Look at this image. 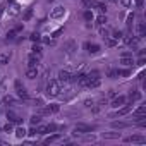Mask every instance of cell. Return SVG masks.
Returning a JSON list of instances; mask_svg holds the SVG:
<instances>
[{"instance_id":"17","label":"cell","mask_w":146,"mask_h":146,"mask_svg":"<svg viewBox=\"0 0 146 146\" xmlns=\"http://www.w3.org/2000/svg\"><path fill=\"white\" fill-rule=\"evenodd\" d=\"M103 137L105 139H119L120 132H103Z\"/></svg>"},{"instance_id":"37","label":"cell","mask_w":146,"mask_h":146,"mask_svg":"<svg viewBox=\"0 0 146 146\" xmlns=\"http://www.w3.org/2000/svg\"><path fill=\"white\" fill-rule=\"evenodd\" d=\"M4 131H5V132H11V131H12V122H7V124L4 125Z\"/></svg>"},{"instance_id":"13","label":"cell","mask_w":146,"mask_h":146,"mask_svg":"<svg viewBox=\"0 0 146 146\" xmlns=\"http://www.w3.org/2000/svg\"><path fill=\"white\" fill-rule=\"evenodd\" d=\"M58 79L62 81V83H67V81H70V74L67 70H60L58 72Z\"/></svg>"},{"instance_id":"32","label":"cell","mask_w":146,"mask_h":146,"mask_svg":"<svg viewBox=\"0 0 146 146\" xmlns=\"http://www.w3.org/2000/svg\"><path fill=\"white\" fill-rule=\"evenodd\" d=\"M132 21H134V14H129L127 16V26H129V29H132Z\"/></svg>"},{"instance_id":"14","label":"cell","mask_w":146,"mask_h":146,"mask_svg":"<svg viewBox=\"0 0 146 146\" xmlns=\"http://www.w3.org/2000/svg\"><path fill=\"white\" fill-rule=\"evenodd\" d=\"M86 86H88V88H98V86H100V78H91V79H88Z\"/></svg>"},{"instance_id":"34","label":"cell","mask_w":146,"mask_h":146,"mask_svg":"<svg viewBox=\"0 0 146 146\" xmlns=\"http://www.w3.org/2000/svg\"><path fill=\"white\" fill-rule=\"evenodd\" d=\"M96 7H98V11H100L102 14H105V12H107V5H103V4H96Z\"/></svg>"},{"instance_id":"24","label":"cell","mask_w":146,"mask_h":146,"mask_svg":"<svg viewBox=\"0 0 146 146\" xmlns=\"http://www.w3.org/2000/svg\"><path fill=\"white\" fill-rule=\"evenodd\" d=\"M31 50H33L31 53H35V55L41 57V46H40V45H33V48H31Z\"/></svg>"},{"instance_id":"46","label":"cell","mask_w":146,"mask_h":146,"mask_svg":"<svg viewBox=\"0 0 146 146\" xmlns=\"http://www.w3.org/2000/svg\"><path fill=\"white\" fill-rule=\"evenodd\" d=\"M83 2H84V5H90V4L93 2V0H83Z\"/></svg>"},{"instance_id":"7","label":"cell","mask_w":146,"mask_h":146,"mask_svg":"<svg viewBox=\"0 0 146 146\" xmlns=\"http://www.w3.org/2000/svg\"><path fill=\"white\" fill-rule=\"evenodd\" d=\"M38 64H40V57L35 55V53H31V55L28 57V65H29V67H38Z\"/></svg>"},{"instance_id":"1","label":"cell","mask_w":146,"mask_h":146,"mask_svg":"<svg viewBox=\"0 0 146 146\" xmlns=\"http://www.w3.org/2000/svg\"><path fill=\"white\" fill-rule=\"evenodd\" d=\"M46 95L50 98H55L60 95V86H58V81H50L48 86H46Z\"/></svg>"},{"instance_id":"22","label":"cell","mask_w":146,"mask_h":146,"mask_svg":"<svg viewBox=\"0 0 146 146\" xmlns=\"http://www.w3.org/2000/svg\"><path fill=\"white\" fill-rule=\"evenodd\" d=\"M9 60H11V55H7V53H2V55H0V64H2V65H5Z\"/></svg>"},{"instance_id":"44","label":"cell","mask_w":146,"mask_h":146,"mask_svg":"<svg viewBox=\"0 0 146 146\" xmlns=\"http://www.w3.org/2000/svg\"><path fill=\"white\" fill-rule=\"evenodd\" d=\"M84 105H86V107H91V105H93V100H86Z\"/></svg>"},{"instance_id":"4","label":"cell","mask_w":146,"mask_h":146,"mask_svg":"<svg viewBox=\"0 0 146 146\" xmlns=\"http://www.w3.org/2000/svg\"><path fill=\"white\" fill-rule=\"evenodd\" d=\"M91 131H93V127H90V125H86V124H78V125L74 127V136L83 134V132H91Z\"/></svg>"},{"instance_id":"26","label":"cell","mask_w":146,"mask_h":146,"mask_svg":"<svg viewBox=\"0 0 146 146\" xmlns=\"http://www.w3.org/2000/svg\"><path fill=\"white\" fill-rule=\"evenodd\" d=\"M36 132L38 134H46L48 132V125H38L36 127Z\"/></svg>"},{"instance_id":"12","label":"cell","mask_w":146,"mask_h":146,"mask_svg":"<svg viewBox=\"0 0 146 146\" xmlns=\"http://www.w3.org/2000/svg\"><path fill=\"white\" fill-rule=\"evenodd\" d=\"M131 110H132V102H131L129 105H125V107H122V108H120V110H119V112H117L115 115H120V117H122V115H127V113H129Z\"/></svg>"},{"instance_id":"10","label":"cell","mask_w":146,"mask_h":146,"mask_svg":"<svg viewBox=\"0 0 146 146\" xmlns=\"http://www.w3.org/2000/svg\"><path fill=\"white\" fill-rule=\"evenodd\" d=\"M120 64H124V65L131 67V65H134V60H132V57H131V55H122V58H120Z\"/></svg>"},{"instance_id":"35","label":"cell","mask_w":146,"mask_h":146,"mask_svg":"<svg viewBox=\"0 0 146 146\" xmlns=\"http://www.w3.org/2000/svg\"><path fill=\"white\" fill-rule=\"evenodd\" d=\"M31 16H33V9H28V11H26V14H24V21L31 19Z\"/></svg>"},{"instance_id":"43","label":"cell","mask_w":146,"mask_h":146,"mask_svg":"<svg viewBox=\"0 0 146 146\" xmlns=\"http://www.w3.org/2000/svg\"><path fill=\"white\" fill-rule=\"evenodd\" d=\"M136 5H137V9H143V0H136Z\"/></svg>"},{"instance_id":"40","label":"cell","mask_w":146,"mask_h":146,"mask_svg":"<svg viewBox=\"0 0 146 146\" xmlns=\"http://www.w3.org/2000/svg\"><path fill=\"white\" fill-rule=\"evenodd\" d=\"M14 36H16V29H14V31H9V33H7V40H14Z\"/></svg>"},{"instance_id":"39","label":"cell","mask_w":146,"mask_h":146,"mask_svg":"<svg viewBox=\"0 0 146 146\" xmlns=\"http://www.w3.org/2000/svg\"><path fill=\"white\" fill-rule=\"evenodd\" d=\"M107 43H108V46H115V45H117V40H115V38H108Z\"/></svg>"},{"instance_id":"47","label":"cell","mask_w":146,"mask_h":146,"mask_svg":"<svg viewBox=\"0 0 146 146\" xmlns=\"http://www.w3.org/2000/svg\"><path fill=\"white\" fill-rule=\"evenodd\" d=\"M9 2H16V0H9Z\"/></svg>"},{"instance_id":"5","label":"cell","mask_w":146,"mask_h":146,"mask_svg":"<svg viewBox=\"0 0 146 146\" xmlns=\"http://www.w3.org/2000/svg\"><path fill=\"white\" fill-rule=\"evenodd\" d=\"M125 96H122V95H119V96H113V100H112V107L113 108H119V107H122V105H125Z\"/></svg>"},{"instance_id":"9","label":"cell","mask_w":146,"mask_h":146,"mask_svg":"<svg viewBox=\"0 0 146 146\" xmlns=\"http://www.w3.org/2000/svg\"><path fill=\"white\" fill-rule=\"evenodd\" d=\"M84 48H88L90 53H98L100 52V45H96V43H84Z\"/></svg>"},{"instance_id":"3","label":"cell","mask_w":146,"mask_h":146,"mask_svg":"<svg viewBox=\"0 0 146 146\" xmlns=\"http://www.w3.org/2000/svg\"><path fill=\"white\" fill-rule=\"evenodd\" d=\"M7 120L12 122V124H23V117L17 115V113L12 112V110H7Z\"/></svg>"},{"instance_id":"33","label":"cell","mask_w":146,"mask_h":146,"mask_svg":"<svg viewBox=\"0 0 146 146\" xmlns=\"http://www.w3.org/2000/svg\"><path fill=\"white\" fill-rule=\"evenodd\" d=\"M84 19H86V21H93V12H91V11H86V12H84Z\"/></svg>"},{"instance_id":"20","label":"cell","mask_w":146,"mask_h":146,"mask_svg":"<svg viewBox=\"0 0 146 146\" xmlns=\"http://www.w3.org/2000/svg\"><path fill=\"white\" fill-rule=\"evenodd\" d=\"M58 139H60V134H53V136H48V137L45 139V143L50 144V143H55V141H58Z\"/></svg>"},{"instance_id":"38","label":"cell","mask_w":146,"mask_h":146,"mask_svg":"<svg viewBox=\"0 0 146 146\" xmlns=\"http://www.w3.org/2000/svg\"><path fill=\"white\" fill-rule=\"evenodd\" d=\"M120 4H122L124 7H131V4H132V0H120Z\"/></svg>"},{"instance_id":"30","label":"cell","mask_w":146,"mask_h":146,"mask_svg":"<svg viewBox=\"0 0 146 146\" xmlns=\"http://www.w3.org/2000/svg\"><path fill=\"white\" fill-rule=\"evenodd\" d=\"M29 120H31V124H33V125H36V124H40V120H41V117H40V115H33V117H31Z\"/></svg>"},{"instance_id":"42","label":"cell","mask_w":146,"mask_h":146,"mask_svg":"<svg viewBox=\"0 0 146 146\" xmlns=\"http://www.w3.org/2000/svg\"><path fill=\"white\" fill-rule=\"evenodd\" d=\"M28 134H29V136H36V134H38V132H36V129H35V127H33V129H31V131H28Z\"/></svg>"},{"instance_id":"21","label":"cell","mask_w":146,"mask_h":146,"mask_svg":"<svg viewBox=\"0 0 146 146\" xmlns=\"http://www.w3.org/2000/svg\"><path fill=\"white\" fill-rule=\"evenodd\" d=\"M139 98H141V93H139V91H132V93L129 95V100H131V102H136V100H139Z\"/></svg>"},{"instance_id":"19","label":"cell","mask_w":146,"mask_h":146,"mask_svg":"<svg viewBox=\"0 0 146 146\" xmlns=\"http://www.w3.org/2000/svg\"><path fill=\"white\" fill-rule=\"evenodd\" d=\"M112 127L113 129H124V127H129V122H112Z\"/></svg>"},{"instance_id":"31","label":"cell","mask_w":146,"mask_h":146,"mask_svg":"<svg viewBox=\"0 0 146 146\" xmlns=\"http://www.w3.org/2000/svg\"><path fill=\"white\" fill-rule=\"evenodd\" d=\"M9 12H11V16H17V14H19V7H17V5H12Z\"/></svg>"},{"instance_id":"23","label":"cell","mask_w":146,"mask_h":146,"mask_svg":"<svg viewBox=\"0 0 146 146\" xmlns=\"http://www.w3.org/2000/svg\"><path fill=\"white\" fill-rule=\"evenodd\" d=\"M62 14H64V7H57V9L52 12V16H53V17H60Z\"/></svg>"},{"instance_id":"16","label":"cell","mask_w":146,"mask_h":146,"mask_svg":"<svg viewBox=\"0 0 146 146\" xmlns=\"http://www.w3.org/2000/svg\"><path fill=\"white\" fill-rule=\"evenodd\" d=\"M146 35V28H144V23H139L137 24V38H143Z\"/></svg>"},{"instance_id":"28","label":"cell","mask_w":146,"mask_h":146,"mask_svg":"<svg viewBox=\"0 0 146 146\" xmlns=\"http://www.w3.org/2000/svg\"><path fill=\"white\" fill-rule=\"evenodd\" d=\"M96 23H98L100 26H103V24H107V17L102 14V16H98V17H96Z\"/></svg>"},{"instance_id":"29","label":"cell","mask_w":146,"mask_h":146,"mask_svg":"<svg viewBox=\"0 0 146 146\" xmlns=\"http://www.w3.org/2000/svg\"><path fill=\"white\" fill-rule=\"evenodd\" d=\"M29 38H31V41H35V43H36V41H40V40H41V35H40V33H31V36H29Z\"/></svg>"},{"instance_id":"50","label":"cell","mask_w":146,"mask_h":146,"mask_svg":"<svg viewBox=\"0 0 146 146\" xmlns=\"http://www.w3.org/2000/svg\"><path fill=\"white\" fill-rule=\"evenodd\" d=\"M0 131H2V129H0Z\"/></svg>"},{"instance_id":"8","label":"cell","mask_w":146,"mask_h":146,"mask_svg":"<svg viewBox=\"0 0 146 146\" xmlns=\"http://www.w3.org/2000/svg\"><path fill=\"white\" fill-rule=\"evenodd\" d=\"M26 78H28V79L38 78V69H36V67H28V70H26Z\"/></svg>"},{"instance_id":"36","label":"cell","mask_w":146,"mask_h":146,"mask_svg":"<svg viewBox=\"0 0 146 146\" xmlns=\"http://www.w3.org/2000/svg\"><path fill=\"white\" fill-rule=\"evenodd\" d=\"M112 35H113V36H112V38H115V40H117V41H119V40H120V38H122V31H113V33H112Z\"/></svg>"},{"instance_id":"49","label":"cell","mask_w":146,"mask_h":146,"mask_svg":"<svg viewBox=\"0 0 146 146\" xmlns=\"http://www.w3.org/2000/svg\"><path fill=\"white\" fill-rule=\"evenodd\" d=\"M50 2H53V0H50Z\"/></svg>"},{"instance_id":"11","label":"cell","mask_w":146,"mask_h":146,"mask_svg":"<svg viewBox=\"0 0 146 146\" xmlns=\"http://www.w3.org/2000/svg\"><path fill=\"white\" fill-rule=\"evenodd\" d=\"M60 110V105H57V103H52V105H48L46 108H45V113H57Z\"/></svg>"},{"instance_id":"15","label":"cell","mask_w":146,"mask_h":146,"mask_svg":"<svg viewBox=\"0 0 146 146\" xmlns=\"http://www.w3.org/2000/svg\"><path fill=\"white\" fill-rule=\"evenodd\" d=\"M146 115V105H141L134 110V117H144Z\"/></svg>"},{"instance_id":"41","label":"cell","mask_w":146,"mask_h":146,"mask_svg":"<svg viewBox=\"0 0 146 146\" xmlns=\"http://www.w3.org/2000/svg\"><path fill=\"white\" fill-rule=\"evenodd\" d=\"M57 129H58V127H57L55 124H50V125H48V132H52V131H57Z\"/></svg>"},{"instance_id":"18","label":"cell","mask_w":146,"mask_h":146,"mask_svg":"<svg viewBox=\"0 0 146 146\" xmlns=\"http://www.w3.org/2000/svg\"><path fill=\"white\" fill-rule=\"evenodd\" d=\"M26 134H28V131H26L24 127H17V129H16V137H19V139H23V137H24Z\"/></svg>"},{"instance_id":"48","label":"cell","mask_w":146,"mask_h":146,"mask_svg":"<svg viewBox=\"0 0 146 146\" xmlns=\"http://www.w3.org/2000/svg\"><path fill=\"white\" fill-rule=\"evenodd\" d=\"M0 12H2V9H0Z\"/></svg>"},{"instance_id":"25","label":"cell","mask_w":146,"mask_h":146,"mask_svg":"<svg viewBox=\"0 0 146 146\" xmlns=\"http://www.w3.org/2000/svg\"><path fill=\"white\" fill-rule=\"evenodd\" d=\"M2 102H4V105H14V102H16V100H14L12 96H9V95H7V96H4V100H2Z\"/></svg>"},{"instance_id":"6","label":"cell","mask_w":146,"mask_h":146,"mask_svg":"<svg viewBox=\"0 0 146 146\" xmlns=\"http://www.w3.org/2000/svg\"><path fill=\"white\" fill-rule=\"evenodd\" d=\"M125 141L127 143H139V144H144L146 143V137L144 136H129V137H125Z\"/></svg>"},{"instance_id":"45","label":"cell","mask_w":146,"mask_h":146,"mask_svg":"<svg viewBox=\"0 0 146 146\" xmlns=\"http://www.w3.org/2000/svg\"><path fill=\"white\" fill-rule=\"evenodd\" d=\"M137 64H139V65H143V64H144V57H141V58L137 60Z\"/></svg>"},{"instance_id":"27","label":"cell","mask_w":146,"mask_h":146,"mask_svg":"<svg viewBox=\"0 0 146 146\" xmlns=\"http://www.w3.org/2000/svg\"><path fill=\"white\" fill-rule=\"evenodd\" d=\"M108 78H112V79L119 78V69H112V70H108Z\"/></svg>"},{"instance_id":"2","label":"cell","mask_w":146,"mask_h":146,"mask_svg":"<svg viewBox=\"0 0 146 146\" xmlns=\"http://www.w3.org/2000/svg\"><path fill=\"white\" fill-rule=\"evenodd\" d=\"M14 84H16V91H17V96H19V98H23V100H29V93H28V90L23 86V83H21V81H16Z\"/></svg>"}]
</instances>
